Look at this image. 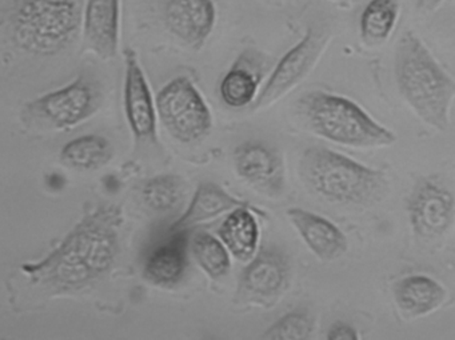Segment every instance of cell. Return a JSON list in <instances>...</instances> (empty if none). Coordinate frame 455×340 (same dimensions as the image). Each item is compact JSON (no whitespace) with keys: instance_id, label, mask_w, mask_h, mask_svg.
<instances>
[{"instance_id":"obj_1","label":"cell","mask_w":455,"mask_h":340,"mask_svg":"<svg viewBox=\"0 0 455 340\" xmlns=\"http://www.w3.org/2000/svg\"><path fill=\"white\" fill-rule=\"evenodd\" d=\"M122 222L119 207L100 206L87 214L52 254L23 265V273L55 295L86 289L116 263Z\"/></svg>"},{"instance_id":"obj_2","label":"cell","mask_w":455,"mask_h":340,"mask_svg":"<svg viewBox=\"0 0 455 340\" xmlns=\"http://www.w3.org/2000/svg\"><path fill=\"white\" fill-rule=\"evenodd\" d=\"M394 74L399 94L412 111L428 126L446 131L455 95L454 79L412 31L399 39Z\"/></svg>"},{"instance_id":"obj_3","label":"cell","mask_w":455,"mask_h":340,"mask_svg":"<svg viewBox=\"0 0 455 340\" xmlns=\"http://www.w3.org/2000/svg\"><path fill=\"white\" fill-rule=\"evenodd\" d=\"M300 175L316 195L345 206L371 203L387 188V179L380 170L324 147H310L303 153Z\"/></svg>"},{"instance_id":"obj_4","label":"cell","mask_w":455,"mask_h":340,"mask_svg":"<svg viewBox=\"0 0 455 340\" xmlns=\"http://www.w3.org/2000/svg\"><path fill=\"white\" fill-rule=\"evenodd\" d=\"M298 110L310 131L329 142L354 148L387 147L395 134L371 118L355 102L330 94L311 91L298 102Z\"/></svg>"},{"instance_id":"obj_5","label":"cell","mask_w":455,"mask_h":340,"mask_svg":"<svg viewBox=\"0 0 455 340\" xmlns=\"http://www.w3.org/2000/svg\"><path fill=\"white\" fill-rule=\"evenodd\" d=\"M9 20L12 41L22 51L52 57L70 46L82 17L76 0H18Z\"/></svg>"},{"instance_id":"obj_6","label":"cell","mask_w":455,"mask_h":340,"mask_svg":"<svg viewBox=\"0 0 455 340\" xmlns=\"http://www.w3.org/2000/svg\"><path fill=\"white\" fill-rule=\"evenodd\" d=\"M156 115L166 131L180 143H194L209 135L212 116L196 84L178 76L156 95Z\"/></svg>"},{"instance_id":"obj_7","label":"cell","mask_w":455,"mask_h":340,"mask_svg":"<svg viewBox=\"0 0 455 340\" xmlns=\"http://www.w3.org/2000/svg\"><path fill=\"white\" fill-rule=\"evenodd\" d=\"M329 28L311 26L303 38L281 58L270 78L252 102L254 110H262L289 94L307 78L329 46Z\"/></svg>"},{"instance_id":"obj_8","label":"cell","mask_w":455,"mask_h":340,"mask_svg":"<svg viewBox=\"0 0 455 340\" xmlns=\"http://www.w3.org/2000/svg\"><path fill=\"white\" fill-rule=\"evenodd\" d=\"M100 90L92 78L81 75L62 89L28 103V113L57 130H71L94 115Z\"/></svg>"},{"instance_id":"obj_9","label":"cell","mask_w":455,"mask_h":340,"mask_svg":"<svg viewBox=\"0 0 455 340\" xmlns=\"http://www.w3.org/2000/svg\"><path fill=\"white\" fill-rule=\"evenodd\" d=\"M406 210L415 235L433 241L444 235L454 223V195L436 178H423L407 198Z\"/></svg>"},{"instance_id":"obj_10","label":"cell","mask_w":455,"mask_h":340,"mask_svg":"<svg viewBox=\"0 0 455 340\" xmlns=\"http://www.w3.org/2000/svg\"><path fill=\"white\" fill-rule=\"evenodd\" d=\"M236 174L258 193L281 195L284 188V164L281 154L273 146L259 140L242 143L234 151Z\"/></svg>"},{"instance_id":"obj_11","label":"cell","mask_w":455,"mask_h":340,"mask_svg":"<svg viewBox=\"0 0 455 340\" xmlns=\"http://www.w3.org/2000/svg\"><path fill=\"white\" fill-rule=\"evenodd\" d=\"M290 279V260L276 247H266L250 259L239 279L238 292L243 299L265 304L286 289Z\"/></svg>"},{"instance_id":"obj_12","label":"cell","mask_w":455,"mask_h":340,"mask_svg":"<svg viewBox=\"0 0 455 340\" xmlns=\"http://www.w3.org/2000/svg\"><path fill=\"white\" fill-rule=\"evenodd\" d=\"M124 105L130 129L138 142H156V108L148 79L132 50H124Z\"/></svg>"},{"instance_id":"obj_13","label":"cell","mask_w":455,"mask_h":340,"mask_svg":"<svg viewBox=\"0 0 455 340\" xmlns=\"http://www.w3.org/2000/svg\"><path fill=\"white\" fill-rule=\"evenodd\" d=\"M167 30L194 50H201L214 31V0H166L164 9Z\"/></svg>"},{"instance_id":"obj_14","label":"cell","mask_w":455,"mask_h":340,"mask_svg":"<svg viewBox=\"0 0 455 340\" xmlns=\"http://www.w3.org/2000/svg\"><path fill=\"white\" fill-rule=\"evenodd\" d=\"M122 0H87L82 26L87 50L102 59L118 52Z\"/></svg>"},{"instance_id":"obj_15","label":"cell","mask_w":455,"mask_h":340,"mask_svg":"<svg viewBox=\"0 0 455 340\" xmlns=\"http://www.w3.org/2000/svg\"><path fill=\"white\" fill-rule=\"evenodd\" d=\"M267 67V58L262 52L254 49L241 52L220 82V98L225 105L233 108L251 105L257 98Z\"/></svg>"},{"instance_id":"obj_16","label":"cell","mask_w":455,"mask_h":340,"mask_svg":"<svg viewBox=\"0 0 455 340\" xmlns=\"http://www.w3.org/2000/svg\"><path fill=\"white\" fill-rule=\"evenodd\" d=\"M289 217L306 246L322 260H335L347 251L345 233L326 217L307 210L292 207L287 210Z\"/></svg>"},{"instance_id":"obj_17","label":"cell","mask_w":455,"mask_h":340,"mask_svg":"<svg viewBox=\"0 0 455 340\" xmlns=\"http://www.w3.org/2000/svg\"><path fill=\"white\" fill-rule=\"evenodd\" d=\"M188 230L172 231L164 243L153 249L146 260V281L159 287H172L180 283L188 268Z\"/></svg>"},{"instance_id":"obj_18","label":"cell","mask_w":455,"mask_h":340,"mask_svg":"<svg viewBox=\"0 0 455 340\" xmlns=\"http://www.w3.org/2000/svg\"><path fill=\"white\" fill-rule=\"evenodd\" d=\"M394 299L402 315L418 318L438 310L446 299V289L427 275H410L393 287Z\"/></svg>"},{"instance_id":"obj_19","label":"cell","mask_w":455,"mask_h":340,"mask_svg":"<svg viewBox=\"0 0 455 340\" xmlns=\"http://www.w3.org/2000/svg\"><path fill=\"white\" fill-rule=\"evenodd\" d=\"M242 206L250 207L246 202L230 195L217 183H202L196 188L188 211L172 225L170 231L172 233V231L188 230L198 223L214 219V217H220L225 212Z\"/></svg>"},{"instance_id":"obj_20","label":"cell","mask_w":455,"mask_h":340,"mask_svg":"<svg viewBox=\"0 0 455 340\" xmlns=\"http://www.w3.org/2000/svg\"><path fill=\"white\" fill-rule=\"evenodd\" d=\"M218 236L228 254L241 262L251 259L259 243V227L250 207L242 206L231 210L220 225Z\"/></svg>"},{"instance_id":"obj_21","label":"cell","mask_w":455,"mask_h":340,"mask_svg":"<svg viewBox=\"0 0 455 340\" xmlns=\"http://www.w3.org/2000/svg\"><path fill=\"white\" fill-rule=\"evenodd\" d=\"M113 153L110 140L100 135H84L63 146L60 159L73 169L92 171L108 164Z\"/></svg>"},{"instance_id":"obj_22","label":"cell","mask_w":455,"mask_h":340,"mask_svg":"<svg viewBox=\"0 0 455 340\" xmlns=\"http://www.w3.org/2000/svg\"><path fill=\"white\" fill-rule=\"evenodd\" d=\"M401 12V0H370L362 12L359 28L366 44L387 41Z\"/></svg>"},{"instance_id":"obj_23","label":"cell","mask_w":455,"mask_h":340,"mask_svg":"<svg viewBox=\"0 0 455 340\" xmlns=\"http://www.w3.org/2000/svg\"><path fill=\"white\" fill-rule=\"evenodd\" d=\"M188 241L194 259L210 278H222L230 271V254L220 239L206 231H199Z\"/></svg>"},{"instance_id":"obj_24","label":"cell","mask_w":455,"mask_h":340,"mask_svg":"<svg viewBox=\"0 0 455 340\" xmlns=\"http://www.w3.org/2000/svg\"><path fill=\"white\" fill-rule=\"evenodd\" d=\"M186 183L174 174L151 178L142 188V198L148 209L156 212H169L182 203Z\"/></svg>"},{"instance_id":"obj_25","label":"cell","mask_w":455,"mask_h":340,"mask_svg":"<svg viewBox=\"0 0 455 340\" xmlns=\"http://www.w3.org/2000/svg\"><path fill=\"white\" fill-rule=\"evenodd\" d=\"M315 329V320L308 311L294 310L271 324L262 339L268 340H305L310 339Z\"/></svg>"},{"instance_id":"obj_26","label":"cell","mask_w":455,"mask_h":340,"mask_svg":"<svg viewBox=\"0 0 455 340\" xmlns=\"http://www.w3.org/2000/svg\"><path fill=\"white\" fill-rule=\"evenodd\" d=\"M358 337V332L351 324L340 320L335 321L327 332L329 340H356Z\"/></svg>"},{"instance_id":"obj_27","label":"cell","mask_w":455,"mask_h":340,"mask_svg":"<svg viewBox=\"0 0 455 340\" xmlns=\"http://www.w3.org/2000/svg\"><path fill=\"white\" fill-rule=\"evenodd\" d=\"M444 0H417V10L420 12H435Z\"/></svg>"}]
</instances>
